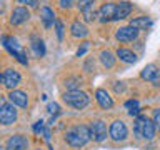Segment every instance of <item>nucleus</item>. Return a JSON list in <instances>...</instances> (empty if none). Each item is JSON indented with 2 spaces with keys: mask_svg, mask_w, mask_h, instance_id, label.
I'll use <instances>...</instances> for the list:
<instances>
[{
  "mask_svg": "<svg viewBox=\"0 0 160 150\" xmlns=\"http://www.w3.org/2000/svg\"><path fill=\"white\" fill-rule=\"evenodd\" d=\"M107 138V125H105L103 120H95V122L90 125V140L93 142H103Z\"/></svg>",
  "mask_w": 160,
  "mask_h": 150,
  "instance_id": "5",
  "label": "nucleus"
},
{
  "mask_svg": "<svg viewBox=\"0 0 160 150\" xmlns=\"http://www.w3.org/2000/svg\"><path fill=\"white\" fill-rule=\"evenodd\" d=\"M80 83V78H77V77H73V78H68L67 82H65V85L70 88V90H77V85Z\"/></svg>",
  "mask_w": 160,
  "mask_h": 150,
  "instance_id": "24",
  "label": "nucleus"
},
{
  "mask_svg": "<svg viewBox=\"0 0 160 150\" xmlns=\"http://www.w3.org/2000/svg\"><path fill=\"white\" fill-rule=\"evenodd\" d=\"M63 102L70 105V107L77 108V110H82L88 105L90 102V97L85 92H80V90H68V92L63 93Z\"/></svg>",
  "mask_w": 160,
  "mask_h": 150,
  "instance_id": "3",
  "label": "nucleus"
},
{
  "mask_svg": "<svg viewBox=\"0 0 160 150\" xmlns=\"http://www.w3.org/2000/svg\"><path fill=\"white\" fill-rule=\"evenodd\" d=\"M132 3H128V2H120L117 3V12H115V20H123V18H127L130 12H132Z\"/></svg>",
  "mask_w": 160,
  "mask_h": 150,
  "instance_id": "16",
  "label": "nucleus"
},
{
  "mask_svg": "<svg viewBox=\"0 0 160 150\" xmlns=\"http://www.w3.org/2000/svg\"><path fill=\"white\" fill-rule=\"evenodd\" d=\"M137 35H138V30L127 25V27L118 28L117 33H115V37H117V40H120V42H133V40L137 38Z\"/></svg>",
  "mask_w": 160,
  "mask_h": 150,
  "instance_id": "9",
  "label": "nucleus"
},
{
  "mask_svg": "<svg viewBox=\"0 0 160 150\" xmlns=\"http://www.w3.org/2000/svg\"><path fill=\"white\" fill-rule=\"evenodd\" d=\"M65 140H67V143L73 148L83 147V145L90 140V127H87V125H75L73 128L67 130Z\"/></svg>",
  "mask_w": 160,
  "mask_h": 150,
  "instance_id": "1",
  "label": "nucleus"
},
{
  "mask_svg": "<svg viewBox=\"0 0 160 150\" xmlns=\"http://www.w3.org/2000/svg\"><path fill=\"white\" fill-rule=\"evenodd\" d=\"M155 132H157V128L152 120H148L145 115H138L135 120V135L145 140H152L155 137Z\"/></svg>",
  "mask_w": 160,
  "mask_h": 150,
  "instance_id": "2",
  "label": "nucleus"
},
{
  "mask_svg": "<svg viewBox=\"0 0 160 150\" xmlns=\"http://www.w3.org/2000/svg\"><path fill=\"white\" fill-rule=\"evenodd\" d=\"M110 137H112V140H115V142H123L125 138H127L128 135V130H127V125H125V122H122V120H115V122L110 125Z\"/></svg>",
  "mask_w": 160,
  "mask_h": 150,
  "instance_id": "6",
  "label": "nucleus"
},
{
  "mask_svg": "<svg viewBox=\"0 0 160 150\" xmlns=\"http://www.w3.org/2000/svg\"><path fill=\"white\" fill-rule=\"evenodd\" d=\"M93 2L95 0H77V5L82 12H87V10H90L93 7Z\"/></svg>",
  "mask_w": 160,
  "mask_h": 150,
  "instance_id": "23",
  "label": "nucleus"
},
{
  "mask_svg": "<svg viewBox=\"0 0 160 150\" xmlns=\"http://www.w3.org/2000/svg\"><path fill=\"white\" fill-rule=\"evenodd\" d=\"M85 13V20L87 22H93L95 20V12H92V10H87V12H83Z\"/></svg>",
  "mask_w": 160,
  "mask_h": 150,
  "instance_id": "30",
  "label": "nucleus"
},
{
  "mask_svg": "<svg viewBox=\"0 0 160 150\" xmlns=\"http://www.w3.org/2000/svg\"><path fill=\"white\" fill-rule=\"evenodd\" d=\"M40 18H42V22H43V25H45L47 28H50L55 22H57V20H55L53 10L48 8V7H43L42 10H40Z\"/></svg>",
  "mask_w": 160,
  "mask_h": 150,
  "instance_id": "17",
  "label": "nucleus"
},
{
  "mask_svg": "<svg viewBox=\"0 0 160 150\" xmlns=\"http://www.w3.org/2000/svg\"><path fill=\"white\" fill-rule=\"evenodd\" d=\"M128 115H130V117H138V115H140V108L135 107L132 110H128Z\"/></svg>",
  "mask_w": 160,
  "mask_h": 150,
  "instance_id": "33",
  "label": "nucleus"
},
{
  "mask_svg": "<svg viewBox=\"0 0 160 150\" xmlns=\"http://www.w3.org/2000/svg\"><path fill=\"white\" fill-rule=\"evenodd\" d=\"M160 73V70H158V67L155 63H148L147 67H143V70L140 72V77H142L143 80H148V82H153L155 80V77Z\"/></svg>",
  "mask_w": 160,
  "mask_h": 150,
  "instance_id": "15",
  "label": "nucleus"
},
{
  "mask_svg": "<svg viewBox=\"0 0 160 150\" xmlns=\"http://www.w3.org/2000/svg\"><path fill=\"white\" fill-rule=\"evenodd\" d=\"M30 17V13H28V10L25 8V7H17L12 12V17H10V23L12 25H20V23H23V22H27Z\"/></svg>",
  "mask_w": 160,
  "mask_h": 150,
  "instance_id": "13",
  "label": "nucleus"
},
{
  "mask_svg": "<svg viewBox=\"0 0 160 150\" xmlns=\"http://www.w3.org/2000/svg\"><path fill=\"white\" fill-rule=\"evenodd\" d=\"M125 107L127 108H135V107H138V102L137 100H128V102L125 103Z\"/></svg>",
  "mask_w": 160,
  "mask_h": 150,
  "instance_id": "32",
  "label": "nucleus"
},
{
  "mask_svg": "<svg viewBox=\"0 0 160 150\" xmlns=\"http://www.w3.org/2000/svg\"><path fill=\"white\" fill-rule=\"evenodd\" d=\"M60 5H62L63 8H68V7H72V3H73V0H58Z\"/></svg>",
  "mask_w": 160,
  "mask_h": 150,
  "instance_id": "31",
  "label": "nucleus"
},
{
  "mask_svg": "<svg viewBox=\"0 0 160 150\" xmlns=\"http://www.w3.org/2000/svg\"><path fill=\"white\" fill-rule=\"evenodd\" d=\"M153 125H155V128H160V108L157 110H153Z\"/></svg>",
  "mask_w": 160,
  "mask_h": 150,
  "instance_id": "27",
  "label": "nucleus"
},
{
  "mask_svg": "<svg viewBox=\"0 0 160 150\" xmlns=\"http://www.w3.org/2000/svg\"><path fill=\"white\" fill-rule=\"evenodd\" d=\"M8 98H10V102H12L13 105H17V107L25 108L28 105V97H27L25 92H22V90H12L10 95H8Z\"/></svg>",
  "mask_w": 160,
  "mask_h": 150,
  "instance_id": "12",
  "label": "nucleus"
},
{
  "mask_svg": "<svg viewBox=\"0 0 160 150\" xmlns=\"http://www.w3.org/2000/svg\"><path fill=\"white\" fill-rule=\"evenodd\" d=\"M123 85H115V90H117V92H123Z\"/></svg>",
  "mask_w": 160,
  "mask_h": 150,
  "instance_id": "35",
  "label": "nucleus"
},
{
  "mask_svg": "<svg viewBox=\"0 0 160 150\" xmlns=\"http://www.w3.org/2000/svg\"><path fill=\"white\" fill-rule=\"evenodd\" d=\"M3 105H5V102H3V98H2V97H0V108H2V107H3Z\"/></svg>",
  "mask_w": 160,
  "mask_h": 150,
  "instance_id": "38",
  "label": "nucleus"
},
{
  "mask_svg": "<svg viewBox=\"0 0 160 150\" xmlns=\"http://www.w3.org/2000/svg\"><path fill=\"white\" fill-rule=\"evenodd\" d=\"M88 43H90V42H85V43L82 45V47H80V48L77 50V57H82V55H85V52L88 50Z\"/></svg>",
  "mask_w": 160,
  "mask_h": 150,
  "instance_id": "29",
  "label": "nucleus"
},
{
  "mask_svg": "<svg viewBox=\"0 0 160 150\" xmlns=\"http://www.w3.org/2000/svg\"><path fill=\"white\" fill-rule=\"evenodd\" d=\"M70 32H72V35L75 38H83V37H87L88 28L85 27V23H82V22H73L72 27H70Z\"/></svg>",
  "mask_w": 160,
  "mask_h": 150,
  "instance_id": "19",
  "label": "nucleus"
},
{
  "mask_svg": "<svg viewBox=\"0 0 160 150\" xmlns=\"http://www.w3.org/2000/svg\"><path fill=\"white\" fill-rule=\"evenodd\" d=\"M27 145H28V142L25 137H22V135H13V137L8 138L5 150H25Z\"/></svg>",
  "mask_w": 160,
  "mask_h": 150,
  "instance_id": "11",
  "label": "nucleus"
},
{
  "mask_svg": "<svg viewBox=\"0 0 160 150\" xmlns=\"http://www.w3.org/2000/svg\"><path fill=\"white\" fill-rule=\"evenodd\" d=\"M117 58H120L125 63H135L137 62V55L128 48H118L117 50Z\"/></svg>",
  "mask_w": 160,
  "mask_h": 150,
  "instance_id": "18",
  "label": "nucleus"
},
{
  "mask_svg": "<svg viewBox=\"0 0 160 150\" xmlns=\"http://www.w3.org/2000/svg\"><path fill=\"white\" fill-rule=\"evenodd\" d=\"M5 82V77H3V73H0V83H3Z\"/></svg>",
  "mask_w": 160,
  "mask_h": 150,
  "instance_id": "37",
  "label": "nucleus"
},
{
  "mask_svg": "<svg viewBox=\"0 0 160 150\" xmlns=\"http://www.w3.org/2000/svg\"><path fill=\"white\" fill-rule=\"evenodd\" d=\"M100 62H102L103 67L112 68L113 65H115V57H113V53L110 52V50H103V52L100 53Z\"/></svg>",
  "mask_w": 160,
  "mask_h": 150,
  "instance_id": "21",
  "label": "nucleus"
},
{
  "mask_svg": "<svg viewBox=\"0 0 160 150\" xmlns=\"http://www.w3.org/2000/svg\"><path fill=\"white\" fill-rule=\"evenodd\" d=\"M0 150H5V148H3V147H0Z\"/></svg>",
  "mask_w": 160,
  "mask_h": 150,
  "instance_id": "39",
  "label": "nucleus"
},
{
  "mask_svg": "<svg viewBox=\"0 0 160 150\" xmlns=\"http://www.w3.org/2000/svg\"><path fill=\"white\" fill-rule=\"evenodd\" d=\"M32 50H33V53L37 55V57H43V55H45V43L40 38H33Z\"/></svg>",
  "mask_w": 160,
  "mask_h": 150,
  "instance_id": "22",
  "label": "nucleus"
},
{
  "mask_svg": "<svg viewBox=\"0 0 160 150\" xmlns=\"http://www.w3.org/2000/svg\"><path fill=\"white\" fill-rule=\"evenodd\" d=\"M47 110H48L50 113L57 115V113L60 112V107H58V103H55V102H52V103H48V105H47Z\"/></svg>",
  "mask_w": 160,
  "mask_h": 150,
  "instance_id": "26",
  "label": "nucleus"
},
{
  "mask_svg": "<svg viewBox=\"0 0 160 150\" xmlns=\"http://www.w3.org/2000/svg\"><path fill=\"white\" fill-rule=\"evenodd\" d=\"M33 132H35V133H42V132H45V128H43V122H42V120H38V122L33 125Z\"/></svg>",
  "mask_w": 160,
  "mask_h": 150,
  "instance_id": "28",
  "label": "nucleus"
},
{
  "mask_svg": "<svg viewBox=\"0 0 160 150\" xmlns=\"http://www.w3.org/2000/svg\"><path fill=\"white\" fill-rule=\"evenodd\" d=\"M115 12H117V3H103L98 10V20L100 22L115 20Z\"/></svg>",
  "mask_w": 160,
  "mask_h": 150,
  "instance_id": "8",
  "label": "nucleus"
},
{
  "mask_svg": "<svg viewBox=\"0 0 160 150\" xmlns=\"http://www.w3.org/2000/svg\"><path fill=\"white\" fill-rule=\"evenodd\" d=\"M153 85H160V73L155 77V80H153Z\"/></svg>",
  "mask_w": 160,
  "mask_h": 150,
  "instance_id": "36",
  "label": "nucleus"
},
{
  "mask_svg": "<svg viewBox=\"0 0 160 150\" xmlns=\"http://www.w3.org/2000/svg\"><path fill=\"white\" fill-rule=\"evenodd\" d=\"M2 42H3V45H5V48L8 50L10 53L13 55L15 58L18 60L22 65H27L28 62H27V57H25V52H23V48L18 45V42L15 38H12V37H3L2 38Z\"/></svg>",
  "mask_w": 160,
  "mask_h": 150,
  "instance_id": "4",
  "label": "nucleus"
},
{
  "mask_svg": "<svg viewBox=\"0 0 160 150\" xmlns=\"http://www.w3.org/2000/svg\"><path fill=\"white\" fill-rule=\"evenodd\" d=\"M17 120V110L13 103H5L0 108V123L2 125H12Z\"/></svg>",
  "mask_w": 160,
  "mask_h": 150,
  "instance_id": "7",
  "label": "nucleus"
},
{
  "mask_svg": "<svg viewBox=\"0 0 160 150\" xmlns=\"http://www.w3.org/2000/svg\"><path fill=\"white\" fill-rule=\"evenodd\" d=\"M20 3H30L32 5V7H35V5H37V0H18Z\"/></svg>",
  "mask_w": 160,
  "mask_h": 150,
  "instance_id": "34",
  "label": "nucleus"
},
{
  "mask_svg": "<svg viewBox=\"0 0 160 150\" xmlns=\"http://www.w3.org/2000/svg\"><path fill=\"white\" fill-rule=\"evenodd\" d=\"M55 30H57L58 40H62V38H63V23L60 22V20H57V22H55Z\"/></svg>",
  "mask_w": 160,
  "mask_h": 150,
  "instance_id": "25",
  "label": "nucleus"
},
{
  "mask_svg": "<svg viewBox=\"0 0 160 150\" xmlns=\"http://www.w3.org/2000/svg\"><path fill=\"white\" fill-rule=\"evenodd\" d=\"M95 98H97V102L98 105L102 108H112L113 107V100L112 97H110V93L107 92V90H103V88H98L97 92H95Z\"/></svg>",
  "mask_w": 160,
  "mask_h": 150,
  "instance_id": "14",
  "label": "nucleus"
},
{
  "mask_svg": "<svg viewBox=\"0 0 160 150\" xmlns=\"http://www.w3.org/2000/svg\"><path fill=\"white\" fill-rule=\"evenodd\" d=\"M152 25V20L147 18V17H137V18H132L130 20V27L137 28V30H145Z\"/></svg>",
  "mask_w": 160,
  "mask_h": 150,
  "instance_id": "20",
  "label": "nucleus"
},
{
  "mask_svg": "<svg viewBox=\"0 0 160 150\" xmlns=\"http://www.w3.org/2000/svg\"><path fill=\"white\" fill-rule=\"evenodd\" d=\"M3 77H5L3 85H5L7 88H10V90H13V88L20 83V80H22L20 73L17 72V70H13V68H7V70H5V72H3Z\"/></svg>",
  "mask_w": 160,
  "mask_h": 150,
  "instance_id": "10",
  "label": "nucleus"
}]
</instances>
